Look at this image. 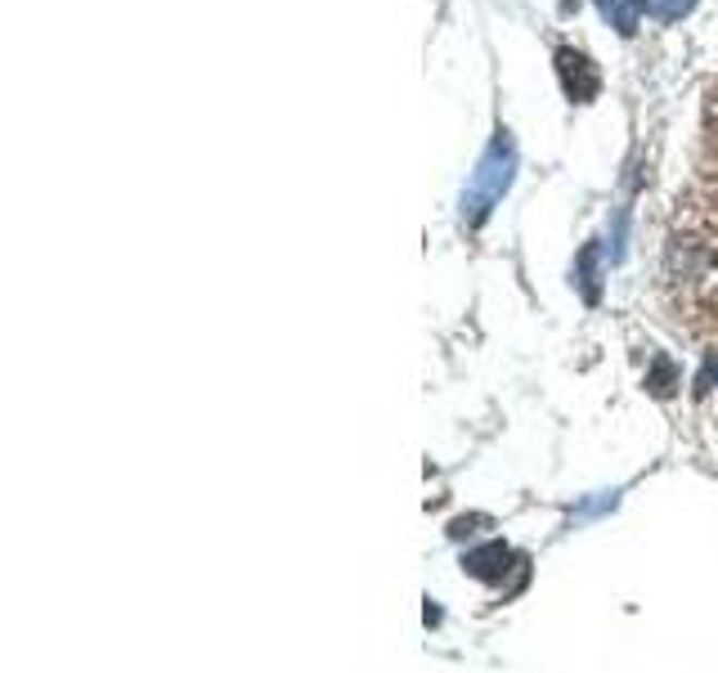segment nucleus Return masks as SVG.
I'll return each mask as SVG.
<instances>
[{"mask_svg":"<svg viewBox=\"0 0 718 673\" xmlns=\"http://www.w3.org/2000/svg\"><path fill=\"white\" fill-rule=\"evenodd\" d=\"M687 266L683 274H673L687 292V310L692 323L718 342V243L709 238H687Z\"/></svg>","mask_w":718,"mask_h":673,"instance_id":"nucleus-1","label":"nucleus"},{"mask_svg":"<svg viewBox=\"0 0 718 673\" xmlns=\"http://www.w3.org/2000/svg\"><path fill=\"white\" fill-rule=\"evenodd\" d=\"M508 180H512V139H508V131H499V139L485 148V158H480V167H476V175L467 184V194H463V216L480 220L489 207L503 198Z\"/></svg>","mask_w":718,"mask_h":673,"instance_id":"nucleus-2","label":"nucleus"},{"mask_svg":"<svg viewBox=\"0 0 718 673\" xmlns=\"http://www.w3.org/2000/svg\"><path fill=\"white\" fill-rule=\"evenodd\" d=\"M683 220H687V230H692L696 238L718 243V180H705L701 189L692 194V203H687Z\"/></svg>","mask_w":718,"mask_h":673,"instance_id":"nucleus-3","label":"nucleus"},{"mask_svg":"<svg viewBox=\"0 0 718 673\" xmlns=\"http://www.w3.org/2000/svg\"><path fill=\"white\" fill-rule=\"evenodd\" d=\"M642 5H647V0H597L601 19H611V27H620L624 36L637 32V14H642Z\"/></svg>","mask_w":718,"mask_h":673,"instance_id":"nucleus-4","label":"nucleus"},{"mask_svg":"<svg viewBox=\"0 0 718 673\" xmlns=\"http://www.w3.org/2000/svg\"><path fill=\"white\" fill-rule=\"evenodd\" d=\"M696 0H647V10H656L660 19H683Z\"/></svg>","mask_w":718,"mask_h":673,"instance_id":"nucleus-5","label":"nucleus"}]
</instances>
